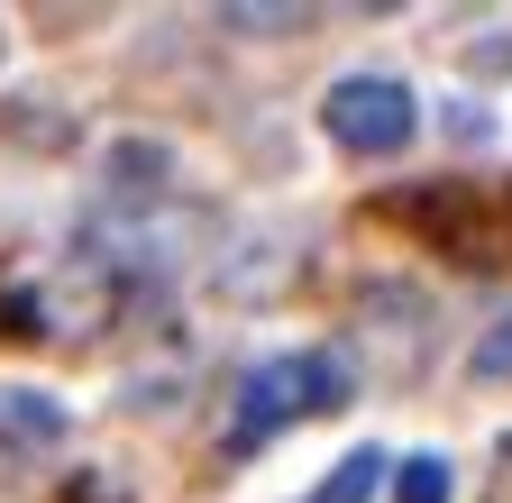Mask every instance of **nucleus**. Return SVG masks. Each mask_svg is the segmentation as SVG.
<instances>
[{
    "instance_id": "7",
    "label": "nucleus",
    "mask_w": 512,
    "mask_h": 503,
    "mask_svg": "<svg viewBox=\"0 0 512 503\" xmlns=\"http://www.w3.org/2000/svg\"><path fill=\"white\" fill-rule=\"evenodd\" d=\"M229 28H256V37H275V28H302V10H220Z\"/></svg>"
},
{
    "instance_id": "5",
    "label": "nucleus",
    "mask_w": 512,
    "mask_h": 503,
    "mask_svg": "<svg viewBox=\"0 0 512 503\" xmlns=\"http://www.w3.org/2000/svg\"><path fill=\"white\" fill-rule=\"evenodd\" d=\"M448 494H458V476H448V458H439V449L394 458V503H448Z\"/></svg>"
},
{
    "instance_id": "2",
    "label": "nucleus",
    "mask_w": 512,
    "mask_h": 503,
    "mask_svg": "<svg viewBox=\"0 0 512 503\" xmlns=\"http://www.w3.org/2000/svg\"><path fill=\"white\" fill-rule=\"evenodd\" d=\"M0 439H28V449L64 439V403L37 394V385H0Z\"/></svg>"
},
{
    "instance_id": "4",
    "label": "nucleus",
    "mask_w": 512,
    "mask_h": 503,
    "mask_svg": "<svg viewBox=\"0 0 512 503\" xmlns=\"http://www.w3.org/2000/svg\"><path fill=\"white\" fill-rule=\"evenodd\" d=\"M384 467H394V458H384V449H348L330 476H320L302 503H375V485H384Z\"/></svg>"
},
{
    "instance_id": "1",
    "label": "nucleus",
    "mask_w": 512,
    "mask_h": 503,
    "mask_svg": "<svg viewBox=\"0 0 512 503\" xmlns=\"http://www.w3.org/2000/svg\"><path fill=\"white\" fill-rule=\"evenodd\" d=\"M320 129H330L348 156H403L421 129V101L394 74H339L330 101H320Z\"/></svg>"
},
{
    "instance_id": "3",
    "label": "nucleus",
    "mask_w": 512,
    "mask_h": 503,
    "mask_svg": "<svg viewBox=\"0 0 512 503\" xmlns=\"http://www.w3.org/2000/svg\"><path fill=\"white\" fill-rule=\"evenodd\" d=\"M284 385H293L302 412H339V403H348V366L320 357V348H302V357H284Z\"/></svg>"
},
{
    "instance_id": "6",
    "label": "nucleus",
    "mask_w": 512,
    "mask_h": 503,
    "mask_svg": "<svg viewBox=\"0 0 512 503\" xmlns=\"http://www.w3.org/2000/svg\"><path fill=\"white\" fill-rule=\"evenodd\" d=\"M476 375L494 385V375H512V321H494L485 339H476Z\"/></svg>"
}]
</instances>
